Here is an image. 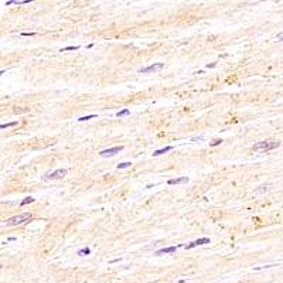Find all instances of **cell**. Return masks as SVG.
Segmentation results:
<instances>
[{
    "label": "cell",
    "instance_id": "1",
    "mask_svg": "<svg viewBox=\"0 0 283 283\" xmlns=\"http://www.w3.org/2000/svg\"><path fill=\"white\" fill-rule=\"evenodd\" d=\"M31 218H33V215L30 212H23V214H19V215H14V217L9 218L6 221V224L7 225H21V224H24L26 221H28Z\"/></svg>",
    "mask_w": 283,
    "mask_h": 283
},
{
    "label": "cell",
    "instance_id": "2",
    "mask_svg": "<svg viewBox=\"0 0 283 283\" xmlns=\"http://www.w3.org/2000/svg\"><path fill=\"white\" fill-rule=\"evenodd\" d=\"M280 146V142H273V140H265V142H259L256 144H253V150H263V152H268V150H273L276 147Z\"/></svg>",
    "mask_w": 283,
    "mask_h": 283
},
{
    "label": "cell",
    "instance_id": "3",
    "mask_svg": "<svg viewBox=\"0 0 283 283\" xmlns=\"http://www.w3.org/2000/svg\"><path fill=\"white\" fill-rule=\"evenodd\" d=\"M67 173H68L67 168H58V170H55V171H52V173H47L42 178H44V180H60V178L65 177Z\"/></svg>",
    "mask_w": 283,
    "mask_h": 283
},
{
    "label": "cell",
    "instance_id": "4",
    "mask_svg": "<svg viewBox=\"0 0 283 283\" xmlns=\"http://www.w3.org/2000/svg\"><path fill=\"white\" fill-rule=\"evenodd\" d=\"M162 68H164V64H163V62H156V64H152V65H149V67L140 68L139 72H140V74H149V72H154V71H160Z\"/></svg>",
    "mask_w": 283,
    "mask_h": 283
},
{
    "label": "cell",
    "instance_id": "5",
    "mask_svg": "<svg viewBox=\"0 0 283 283\" xmlns=\"http://www.w3.org/2000/svg\"><path fill=\"white\" fill-rule=\"evenodd\" d=\"M122 150H123V146H116V147H111V149L102 150L99 154H101L102 157H112V156H115L116 153H119Z\"/></svg>",
    "mask_w": 283,
    "mask_h": 283
},
{
    "label": "cell",
    "instance_id": "6",
    "mask_svg": "<svg viewBox=\"0 0 283 283\" xmlns=\"http://www.w3.org/2000/svg\"><path fill=\"white\" fill-rule=\"evenodd\" d=\"M205 243H209V238H200V239H197V241H194V242H190L187 243V245H183L186 249H191V248H194V246H198V245H205Z\"/></svg>",
    "mask_w": 283,
    "mask_h": 283
},
{
    "label": "cell",
    "instance_id": "7",
    "mask_svg": "<svg viewBox=\"0 0 283 283\" xmlns=\"http://www.w3.org/2000/svg\"><path fill=\"white\" fill-rule=\"evenodd\" d=\"M178 246H168V248H163V249H159L157 252H156V255L157 256H160V255H164V253H173V252H176V249H177Z\"/></svg>",
    "mask_w": 283,
    "mask_h": 283
},
{
    "label": "cell",
    "instance_id": "8",
    "mask_svg": "<svg viewBox=\"0 0 283 283\" xmlns=\"http://www.w3.org/2000/svg\"><path fill=\"white\" fill-rule=\"evenodd\" d=\"M187 181H188L187 177H178V178H171V180H168L167 183H168L170 186H174V184H183V183H187Z\"/></svg>",
    "mask_w": 283,
    "mask_h": 283
},
{
    "label": "cell",
    "instance_id": "9",
    "mask_svg": "<svg viewBox=\"0 0 283 283\" xmlns=\"http://www.w3.org/2000/svg\"><path fill=\"white\" fill-rule=\"evenodd\" d=\"M170 150H173V146H166L164 149H160V150H156L154 153H153V156L156 157V156H162L164 153H167V152H170Z\"/></svg>",
    "mask_w": 283,
    "mask_h": 283
},
{
    "label": "cell",
    "instance_id": "10",
    "mask_svg": "<svg viewBox=\"0 0 283 283\" xmlns=\"http://www.w3.org/2000/svg\"><path fill=\"white\" fill-rule=\"evenodd\" d=\"M91 253V249L89 248H84V249H80L78 251V255L80 256H86V255H89Z\"/></svg>",
    "mask_w": 283,
    "mask_h": 283
},
{
    "label": "cell",
    "instance_id": "11",
    "mask_svg": "<svg viewBox=\"0 0 283 283\" xmlns=\"http://www.w3.org/2000/svg\"><path fill=\"white\" fill-rule=\"evenodd\" d=\"M17 125V121L14 122H9V123H1L0 125V129H6V127H11V126H16Z\"/></svg>",
    "mask_w": 283,
    "mask_h": 283
},
{
    "label": "cell",
    "instance_id": "12",
    "mask_svg": "<svg viewBox=\"0 0 283 283\" xmlns=\"http://www.w3.org/2000/svg\"><path fill=\"white\" fill-rule=\"evenodd\" d=\"M129 113H130L129 109H122V111H119V112L116 113V116H118V118H122V116H127Z\"/></svg>",
    "mask_w": 283,
    "mask_h": 283
},
{
    "label": "cell",
    "instance_id": "13",
    "mask_svg": "<svg viewBox=\"0 0 283 283\" xmlns=\"http://www.w3.org/2000/svg\"><path fill=\"white\" fill-rule=\"evenodd\" d=\"M130 166H132V163H130V162L119 163V164H118V170H122V168H127V167H130Z\"/></svg>",
    "mask_w": 283,
    "mask_h": 283
},
{
    "label": "cell",
    "instance_id": "14",
    "mask_svg": "<svg viewBox=\"0 0 283 283\" xmlns=\"http://www.w3.org/2000/svg\"><path fill=\"white\" fill-rule=\"evenodd\" d=\"M31 202H34V198L33 197H27V198H24L23 201L20 202V205L23 207V205H27V204H31Z\"/></svg>",
    "mask_w": 283,
    "mask_h": 283
},
{
    "label": "cell",
    "instance_id": "15",
    "mask_svg": "<svg viewBox=\"0 0 283 283\" xmlns=\"http://www.w3.org/2000/svg\"><path fill=\"white\" fill-rule=\"evenodd\" d=\"M95 118H96V115H88V116H81V118H78V121L85 122V121H89V119H95Z\"/></svg>",
    "mask_w": 283,
    "mask_h": 283
},
{
    "label": "cell",
    "instance_id": "16",
    "mask_svg": "<svg viewBox=\"0 0 283 283\" xmlns=\"http://www.w3.org/2000/svg\"><path fill=\"white\" fill-rule=\"evenodd\" d=\"M80 50V45H74V47H65V48H61L60 51H77Z\"/></svg>",
    "mask_w": 283,
    "mask_h": 283
},
{
    "label": "cell",
    "instance_id": "17",
    "mask_svg": "<svg viewBox=\"0 0 283 283\" xmlns=\"http://www.w3.org/2000/svg\"><path fill=\"white\" fill-rule=\"evenodd\" d=\"M222 142H224L222 139H217V140H214V142L211 143V146H218V144H221Z\"/></svg>",
    "mask_w": 283,
    "mask_h": 283
},
{
    "label": "cell",
    "instance_id": "18",
    "mask_svg": "<svg viewBox=\"0 0 283 283\" xmlns=\"http://www.w3.org/2000/svg\"><path fill=\"white\" fill-rule=\"evenodd\" d=\"M21 36H34V33H21Z\"/></svg>",
    "mask_w": 283,
    "mask_h": 283
},
{
    "label": "cell",
    "instance_id": "19",
    "mask_svg": "<svg viewBox=\"0 0 283 283\" xmlns=\"http://www.w3.org/2000/svg\"><path fill=\"white\" fill-rule=\"evenodd\" d=\"M4 72H6V71H4V70H1V71H0V77H1V75H3Z\"/></svg>",
    "mask_w": 283,
    "mask_h": 283
},
{
    "label": "cell",
    "instance_id": "20",
    "mask_svg": "<svg viewBox=\"0 0 283 283\" xmlns=\"http://www.w3.org/2000/svg\"><path fill=\"white\" fill-rule=\"evenodd\" d=\"M0 269H1V265H0Z\"/></svg>",
    "mask_w": 283,
    "mask_h": 283
}]
</instances>
